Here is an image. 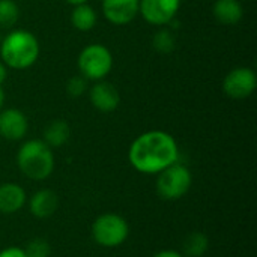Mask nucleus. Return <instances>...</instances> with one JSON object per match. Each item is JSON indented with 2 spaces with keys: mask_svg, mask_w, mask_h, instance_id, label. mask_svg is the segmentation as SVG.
<instances>
[{
  "mask_svg": "<svg viewBox=\"0 0 257 257\" xmlns=\"http://www.w3.org/2000/svg\"><path fill=\"white\" fill-rule=\"evenodd\" d=\"M134 170L143 175H158L179 161V146L175 137L161 130H152L136 137L128 149Z\"/></svg>",
  "mask_w": 257,
  "mask_h": 257,
  "instance_id": "f257e3e1",
  "label": "nucleus"
},
{
  "mask_svg": "<svg viewBox=\"0 0 257 257\" xmlns=\"http://www.w3.org/2000/svg\"><path fill=\"white\" fill-rule=\"evenodd\" d=\"M38 38L26 29L11 30L0 44V60L11 69H27L39 59Z\"/></svg>",
  "mask_w": 257,
  "mask_h": 257,
  "instance_id": "f03ea898",
  "label": "nucleus"
},
{
  "mask_svg": "<svg viewBox=\"0 0 257 257\" xmlns=\"http://www.w3.org/2000/svg\"><path fill=\"white\" fill-rule=\"evenodd\" d=\"M20 172L32 181H45L54 172L53 149L41 139L26 140L15 157Z\"/></svg>",
  "mask_w": 257,
  "mask_h": 257,
  "instance_id": "7ed1b4c3",
  "label": "nucleus"
},
{
  "mask_svg": "<svg viewBox=\"0 0 257 257\" xmlns=\"http://www.w3.org/2000/svg\"><path fill=\"white\" fill-rule=\"evenodd\" d=\"M193 185V175L190 169L179 161L161 170L157 176V194L167 202L182 199Z\"/></svg>",
  "mask_w": 257,
  "mask_h": 257,
  "instance_id": "20e7f679",
  "label": "nucleus"
},
{
  "mask_svg": "<svg viewBox=\"0 0 257 257\" xmlns=\"http://www.w3.org/2000/svg\"><path fill=\"white\" fill-rule=\"evenodd\" d=\"M77 65L87 81H101L113 69V54L102 44H89L80 51Z\"/></svg>",
  "mask_w": 257,
  "mask_h": 257,
  "instance_id": "39448f33",
  "label": "nucleus"
},
{
  "mask_svg": "<svg viewBox=\"0 0 257 257\" xmlns=\"http://www.w3.org/2000/svg\"><path fill=\"white\" fill-rule=\"evenodd\" d=\"M92 236L98 245L104 248H116L130 236L128 221L119 214H102L96 217L92 224Z\"/></svg>",
  "mask_w": 257,
  "mask_h": 257,
  "instance_id": "423d86ee",
  "label": "nucleus"
},
{
  "mask_svg": "<svg viewBox=\"0 0 257 257\" xmlns=\"http://www.w3.org/2000/svg\"><path fill=\"white\" fill-rule=\"evenodd\" d=\"M257 87V77L254 69L248 66H238L229 71L223 80V92L230 99H247Z\"/></svg>",
  "mask_w": 257,
  "mask_h": 257,
  "instance_id": "0eeeda50",
  "label": "nucleus"
},
{
  "mask_svg": "<svg viewBox=\"0 0 257 257\" xmlns=\"http://www.w3.org/2000/svg\"><path fill=\"white\" fill-rule=\"evenodd\" d=\"M181 8V0H140L139 14L152 26L164 27L170 24Z\"/></svg>",
  "mask_w": 257,
  "mask_h": 257,
  "instance_id": "6e6552de",
  "label": "nucleus"
},
{
  "mask_svg": "<svg viewBox=\"0 0 257 257\" xmlns=\"http://www.w3.org/2000/svg\"><path fill=\"white\" fill-rule=\"evenodd\" d=\"M29 119L18 108L0 110V139L9 142H20L27 136Z\"/></svg>",
  "mask_w": 257,
  "mask_h": 257,
  "instance_id": "1a4fd4ad",
  "label": "nucleus"
},
{
  "mask_svg": "<svg viewBox=\"0 0 257 257\" xmlns=\"http://www.w3.org/2000/svg\"><path fill=\"white\" fill-rule=\"evenodd\" d=\"M140 0H102L104 18L113 26H126L139 15Z\"/></svg>",
  "mask_w": 257,
  "mask_h": 257,
  "instance_id": "9d476101",
  "label": "nucleus"
},
{
  "mask_svg": "<svg viewBox=\"0 0 257 257\" xmlns=\"http://www.w3.org/2000/svg\"><path fill=\"white\" fill-rule=\"evenodd\" d=\"M89 99L92 105L101 113H113L120 104L119 90L108 81H95L89 90Z\"/></svg>",
  "mask_w": 257,
  "mask_h": 257,
  "instance_id": "9b49d317",
  "label": "nucleus"
},
{
  "mask_svg": "<svg viewBox=\"0 0 257 257\" xmlns=\"http://www.w3.org/2000/svg\"><path fill=\"white\" fill-rule=\"evenodd\" d=\"M27 194L24 188L15 182L0 184V214L12 215L24 208Z\"/></svg>",
  "mask_w": 257,
  "mask_h": 257,
  "instance_id": "f8f14e48",
  "label": "nucleus"
},
{
  "mask_svg": "<svg viewBox=\"0 0 257 257\" xmlns=\"http://www.w3.org/2000/svg\"><path fill=\"white\" fill-rule=\"evenodd\" d=\"M59 206L57 194L51 190H38L29 199V211L35 218L45 220L50 218Z\"/></svg>",
  "mask_w": 257,
  "mask_h": 257,
  "instance_id": "ddd939ff",
  "label": "nucleus"
},
{
  "mask_svg": "<svg viewBox=\"0 0 257 257\" xmlns=\"http://www.w3.org/2000/svg\"><path fill=\"white\" fill-rule=\"evenodd\" d=\"M214 18L223 26H235L244 17V8L239 0H215L212 6Z\"/></svg>",
  "mask_w": 257,
  "mask_h": 257,
  "instance_id": "4468645a",
  "label": "nucleus"
},
{
  "mask_svg": "<svg viewBox=\"0 0 257 257\" xmlns=\"http://www.w3.org/2000/svg\"><path fill=\"white\" fill-rule=\"evenodd\" d=\"M69 137H71V128L68 122L63 119H54L45 126L42 142L47 143L51 149H56L66 145Z\"/></svg>",
  "mask_w": 257,
  "mask_h": 257,
  "instance_id": "2eb2a0df",
  "label": "nucleus"
},
{
  "mask_svg": "<svg viewBox=\"0 0 257 257\" xmlns=\"http://www.w3.org/2000/svg\"><path fill=\"white\" fill-rule=\"evenodd\" d=\"M96 23H98V14L89 3L72 6L71 24L74 29L80 32H90L96 26Z\"/></svg>",
  "mask_w": 257,
  "mask_h": 257,
  "instance_id": "dca6fc26",
  "label": "nucleus"
},
{
  "mask_svg": "<svg viewBox=\"0 0 257 257\" xmlns=\"http://www.w3.org/2000/svg\"><path fill=\"white\" fill-rule=\"evenodd\" d=\"M209 248V239L203 232H193L184 241V256L202 257Z\"/></svg>",
  "mask_w": 257,
  "mask_h": 257,
  "instance_id": "f3484780",
  "label": "nucleus"
},
{
  "mask_svg": "<svg viewBox=\"0 0 257 257\" xmlns=\"http://www.w3.org/2000/svg\"><path fill=\"white\" fill-rule=\"evenodd\" d=\"M20 20V6L14 0H0V27L11 29Z\"/></svg>",
  "mask_w": 257,
  "mask_h": 257,
  "instance_id": "a211bd4d",
  "label": "nucleus"
},
{
  "mask_svg": "<svg viewBox=\"0 0 257 257\" xmlns=\"http://www.w3.org/2000/svg\"><path fill=\"white\" fill-rule=\"evenodd\" d=\"M152 45L155 48V51L161 53V54H169L175 50L176 47V38H175V33L170 32L169 29L166 27H161L155 35H154V39H152Z\"/></svg>",
  "mask_w": 257,
  "mask_h": 257,
  "instance_id": "6ab92c4d",
  "label": "nucleus"
},
{
  "mask_svg": "<svg viewBox=\"0 0 257 257\" xmlns=\"http://www.w3.org/2000/svg\"><path fill=\"white\" fill-rule=\"evenodd\" d=\"M27 257H50L51 254V247L50 244L42 239V238H35L32 239L26 248H23Z\"/></svg>",
  "mask_w": 257,
  "mask_h": 257,
  "instance_id": "aec40b11",
  "label": "nucleus"
},
{
  "mask_svg": "<svg viewBox=\"0 0 257 257\" xmlns=\"http://www.w3.org/2000/svg\"><path fill=\"white\" fill-rule=\"evenodd\" d=\"M87 92V80L78 74V75H72L68 81H66V93L71 98H80Z\"/></svg>",
  "mask_w": 257,
  "mask_h": 257,
  "instance_id": "412c9836",
  "label": "nucleus"
},
{
  "mask_svg": "<svg viewBox=\"0 0 257 257\" xmlns=\"http://www.w3.org/2000/svg\"><path fill=\"white\" fill-rule=\"evenodd\" d=\"M0 257H27L24 250L20 247H6L0 251Z\"/></svg>",
  "mask_w": 257,
  "mask_h": 257,
  "instance_id": "4be33fe9",
  "label": "nucleus"
},
{
  "mask_svg": "<svg viewBox=\"0 0 257 257\" xmlns=\"http://www.w3.org/2000/svg\"><path fill=\"white\" fill-rule=\"evenodd\" d=\"M152 257H185L182 253L175 251V250H161L157 254H154Z\"/></svg>",
  "mask_w": 257,
  "mask_h": 257,
  "instance_id": "5701e85b",
  "label": "nucleus"
},
{
  "mask_svg": "<svg viewBox=\"0 0 257 257\" xmlns=\"http://www.w3.org/2000/svg\"><path fill=\"white\" fill-rule=\"evenodd\" d=\"M8 66L0 60V86H3V83L6 81V78H8Z\"/></svg>",
  "mask_w": 257,
  "mask_h": 257,
  "instance_id": "b1692460",
  "label": "nucleus"
},
{
  "mask_svg": "<svg viewBox=\"0 0 257 257\" xmlns=\"http://www.w3.org/2000/svg\"><path fill=\"white\" fill-rule=\"evenodd\" d=\"M68 5H71V6H77V5H83V3H87L89 0H65Z\"/></svg>",
  "mask_w": 257,
  "mask_h": 257,
  "instance_id": "393cba45",
  "label": "nucleus"
},
{
  "mask_svg": "<svg viewBox=\"0 0 257 257\" xmlns=\"http://www.w3.org/2000/svg\"><path fill=\"white\" fill-rule=\"evenodd\" d=\"M5 105V90H3V86H0V110L3 108Z\"/></svg>",
  "mask_w": 257,
  "mask_h": 257,
  "instance_id": "a878e982",
  "label": "nucleus"
}]
</instances>
